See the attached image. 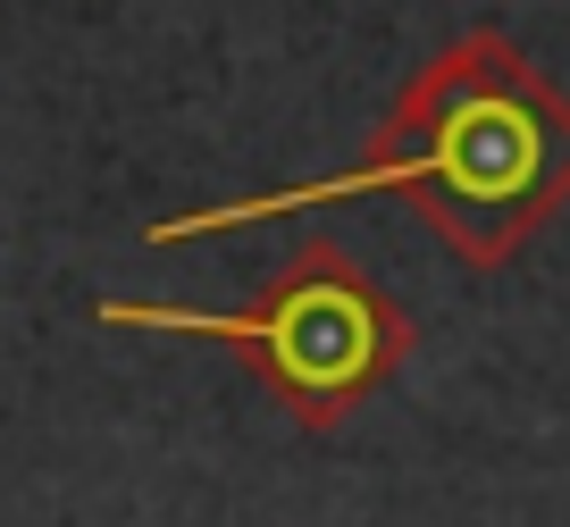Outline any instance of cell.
Listing matches in <instances>:
<instances>
[{
    "label": "cell",
    "instance_id": "obj_1",
    "mask_svg": "<svg viewBox=\"0 0 570 527\" xmlns=\"http://www.w3.org/2000/svg\"><path fill=\"white\" fill-rule=\"evenodd\" d=\"M353 193H411L428 235L462 268H503L520 243H537L570 210V92L512 34L479 26V34L445 42L394 92L370 151L344 176H311V185H277V193H252V201H210V210L160 218L142 243H194V235L261 227V218H294Z\"/></svg>",
    "mask_w": 570,
    "mask_h": 527
},
{
    "label": "cell",
    "instance_id": "obj_2",
    "mask_svg": "<svg viewBox=\"0 0 570 527\" xmlns=\"http://www.w3.org/2000/svg\"><path fill=\"white\" fill-rule=\"evenodd\" d=\"M109 327H151V335H210L244 351L252 377L294 410V427L327 436L344 427L394 369L411 360V318L344 243H303L261 301L244 310H185V301H101Z\"/></svg>",
    "mask_w": 570,
    "mask_h": 527
}]
</instances>
